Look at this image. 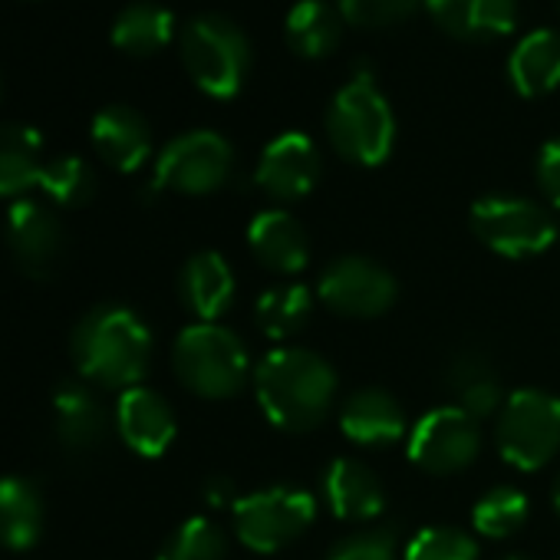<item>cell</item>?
<instances>
[{"label":"cell","instance_id":"obj_22","mask_svg":"<svg viewBox=\"0 0 560 560\" xmlns=\"http://www.w3.org/2000/svg\"><path fill=\"white\" fill-rule=\"evenodd\" d=\"M508 80L524 100L547 96L560 86V34L537 27L508 54Z\"/></svg>","mask_w":560,"mask_h":560},{"label":"cell","instance_id":"obj_24","mask_svg":"<svg viewBox=\"0 0 560 560\" xmlns=\"http://www.w3.org/2000/svg\"><path fill=\"white\" fill-rule=\"evenodd\" d=\"M343 14L327 0H298L284 21V40L288 47L304 60H324L330 57L343 40Z\"/></svg>","mask_w":560,"mask_h":560},{"label":"cell","instance_id":"obj_7","mask_svg":"<svg viewBox=\"0 0 560 560\" xmlns=\"http://www.w3.org/2000/svg\"><path fill=\"white\" fill-rule=\"evenodd\" d=\"M498 452L517 471L544 468L560 448V399L544 389H517L498 412Z\"/></svg>","mask_w":560,"mask_h":560},{"label":"cell","instance_id":"obj_19","mask_svg":"<svg viewBox=\"0 0 560 560\" xmlns=\"http://www.w3.org/2000/svg\"><path fill=\"white\" fill-rule=\"evenodd\" d=\"M93 145L106 165L116 172H136L152 155V129L145 116L132 106L113 103L93 119Z\"/></svg>","mask_w":560,"mask_h":560},{"label":"cell","instance_id":"obj_25","mask_svg":"<svg viewBox=\"0 0 560 560\" xmlns=\"http://www.w3.org/2000/svg\"><path fill=\"white\" fill-rule=\"evenodd\" d=\"M44 136L24 122H0V198H24L44 172Z\"/></svg>","mask_w":560,"mask_h":560},{"label":"cell","instance_id":"obj_34","mask_svg":"<svg viewBox=\"0 0 560 560\" xmlns=\"http://www.w3.org/2000/svg\"><path fill=\"white\" fill-rule=\"evenodd\" d=\"M327 560H396V534L389 527L347 534L330 547Z\"/></svg>","mask_w":560,"mask_h":560},{"label":"cell","instance_id":"obj_16","mask_svg":"<svg viewBox=\"0 0 560 560\" xmlns=\"http://www.w3.org/2000/svg\"><path fill=\"white\" fill-rule=\"evenodd\" d=\"M247 247L260 267L284 277L301 273L311 264V237L304 224L284 208L254 214V221L247 224Z\"/></svg>","mask_w":560,"mask_h":560},{"label":"cell","instance_id":"obj_12","mask_svg":"<svg viewBox=\"0 0 560 560\" xmlns=\"http://www.w3.org/2000/svg\"><path fill=\"white\" fill-rule=\"evenodd\" d=\"M4 241L18 267L31 277H50L63 257L67 234L54 205L37 198H18L4 218Z\"/></svg>","mask_w":560,"mask_h":560},{"label":"cell","instance_id":"obj_33","mask_svg":"<svg viewBox=\"0 0 560 560\" xmlns=\"http://www.w3.org/2000/svg\"><path fill=\"white\" fill-rule=\"evenodd\" d=\"M422 0H337L347 24L353 27H389L416 14Z\"/></svg>","mask_w":560,"mask_h":560},{"label":"cell","instance_id":"obj_2","mask_svg":"<svg viewBox=\"0 0 560 560\" xmlns=\"http://www.w3.org/2000/svg\"><path fill=\"white\" fill-rule=\"evenodd\" d=\"M73 363L83 380L103 389H132L152 360V334L145 320L119 304L93 307L73 330Z\"/></svg>","mask_w":560,"mask_h":560},{"label":"cell","instance_id":"obj_6","mask_svg":"<svg viewBox=\"0 0 560 560\" xmlns=\"http://www.w3.org/2000/svg\"><path fill=\"white\" fill-rule=\"evenodd\" d=\"M317 517V501L304 488L270 485L234 501L231 521L234 534L247 550L277 553L294 544Z\"/></svg>","mask_w":560,"mask_h":560},{"label":"cell","instance_id":"obj_32","mask_svg":"<svg viewBox=\"0 0 560 560\" xmlns=\"http://www.w3.org/2000/svg\"><path fill=\"white\" fill-rule=\"evenodd\" d=\"M406 560H478V540L458 527H425L406 544Z\"/></svg>","mask_w":560,"mask_h":560},{"label":"cell","instance_id":"obj_23","mask_svg":"<svg viewBox=\"0 0 560 560\" xmlns=\"http://www.w3.org/2000/svg\"><path fill=\"white\" fill-rule=\"evenodd\" d=\"M44 534V494L24 475L0 478V547L31 550Z\"/></svg>","mask_w":560,"mask_h":560},{"label":"cell","instance_id":"obj_14","mask_svg":"<svg viewBox=\"0 0 560 560\" xmlns=\"http://www.w3.org/2000/svg\"><path fill=\"white\" fill-rule=\"evenodd\" d=\"M116 429L136 455L159 458L175 442L178 422L172 406L155 389L132 386L116 402Z\"/></svg>","mask_w":560,"mask_h":560},{"label":"cell","instance_id":"obj_4","mask_svg":"<svg viewBox=\"0 0 560 560\" xmlns=\"http://www.w3.org/2000/svg\"><path fill=\"white\" fill-rule=\"evenodd\" d=\"M178 54L191 83L211 100H234L250 73L247 34L224 14H198L178 34Z\"/></svg>","mask_w":560,"mask_h":560},{"label":"cell","instance_id":"obj_26","mask_svg":"<svg viewBox=\"0 0 560 560\" xmlns=\"http://www.w3.org/2000/svg\"><path fill=\"white\" fill-rule=\"evenodd\" d=\"M175 37V14L155 0H136L113 21V44L129 57H152Z\"/></svg>","mask_w":560,"mask_h":560},{"label":"cell","instance_id":"obj_39","mask_svg":"<svg viewBox=\"0 0 560 560\" xmlns=\"http://www.w3.org/2000/svg\"><path fill=\"white\" fill-rule=\"evenodd\" d=\"M557 11H560V0H557Z\"/></svg>","mask_w":560,"mask_h":560},{"label":"cell","instance_id":"obj_8","mask_svg":"<svg viewBox=\"0 0 560 560\" xmlns=\"http://www.w3.org/2000/svg\"><path fill=\"white\" fill-rule=\"evenodd\" d=\"M468 221L488 250L511 260L537 257L557 241L553 214L521 195H485L471 205Z\"/></svg>","mask_w":560,"mask_h":560},{"label":"cell","instance_id":"obj_21","mask_svg":"<svg viewBox=\"0 0 560 560\" xmlns=\"http://www.w3.org/2000/svg\"><path fill=\"white\" fill-rule=\"evenodd\" d=\"M340 429L350 442L380 448V445H393L406 435V412L393 393L370 386L347 399V406L340 412Z\"/></svg>","mask_w":560,"mask_h":560},{"label":"cell","instance_id":"obj_15","mask_svg":"<svg viewBox=\"0 0 560 560\" xmlns=\"http://www.w3.org/2000/svg\"><path fill=\"white\" fill-rule=\"evenodd\" d=\"M237 280L231 264L218 250H198L185 260L178 273V298L182 307L198 324H218L234 304Z\"/></svg>","mask_w":560,"mask_h":560},{"label":"cell","instance_id":"obj_17","mask_svg":"<svg viewBox=\"0 0 560 560\" xmlns=\"http://www.w3.org/2000/svg\"><path fill=\"white\" fill-rule=\"evenodd\" d=\"M439 31L465 44L501 40L517 24V0H425Z\"/></svg>","mask_w":560,"mask_h":560},{"label":"cell","instance_id":"obj_27","mask_svg":"<svg viewBox=\"0 0 560 560\" xmlns=\"http://www.w3.org/2000/svg\"><path fill=\"white\" fill-rule=\"evenodd\" d=\"M445 386L455 393L458 409H465L475 419H485V416H491L494 409L504 406L498 376H494L491 363L481 353H458L452 360V366H448Z\"/></svg>","mask_w":560,"mask_h":560},{"label":"cell","instance_id":"obj_36","mask_svg":"<svg viewBox=\"0 0 560 560\" xmlns=\"http://www.w3.org/2000/svg\"><path fill=\"white\" fill-rule=\"evenodd\" d=\"M201 494H205V501H208L211 508H234V501H237L234 485H231V478H224V475H211V478L205 481Z\"/></svg>","mask_w":560,"mask_h":560},{"label":"cell","instance_id":"obj_11","mask_svg":"<svg viewBox=\"0 0 560 560\" xmlns=\"http://www.w3.org/2000/svg\"><path fill=\"white\" fill-rule=\"evenodd\" d=\"M481 452L478 419L458 406H439L422 416L409 432V458L429 475L465 471Z\"/></svg>","mask_w":560,"mask_h":560},{"label":"cell","instance_id":"obj_37","mask_svg":"<svg viewBox=\"0 0 560 560\" xmlns=\"http://www.w3.org/2000/svg\"><path fill=\"white\" fill-rule=\"evenodd\" d=\"M550 501H553V508H557V514H560V475L553 478V491H550Z\"/></svg>","mask_w":560,"mask_h":560},{"label":"cell","instance_id":"obj_9","mask_svg":"<svg viewBox=\"0 0 560 560\" xmlns=\"http://www.w3.org/2000/svg\"><path fill=\"white\" fill-rule=\"evenodd\" d=\"M234 168L231 142L214 129H191L175 136L155 162V188L178 195H211Z\"/></svg>","mask_w":560,"mask_h":560},{"label":"cell","instance_id":"obj_31","mask_svg":"<svg viewBox=\"0 0 560 560\" xmlns=\"http://www.w3.org/2000/svg\"><path fill=\"white\" fill-rule=\"evenodd\" d=\"M224 557H228L224 530L208 517H188L168 534L155 560H224Z\"/></svg>","mask_w":560,"mask_h":560},{"label":"cell","instance_id":"obj_3","mask_svg":"<svg viewBox=\"0 0 560 560\" xmlns=\"http://www.w3.org/2000/svg\"><path fill=\"white\" fill-rule=\"evenodd\" d=\"M327 139L353 165H383L396 145V116L370 73H357L327 106Z\"/></svg>","mask_w":560,"mask_h":560},{"label":"cell","instance_id":"obj_18","mask_svg":"<svg viewBox=\"0 0 560 560\" xmlns=\"http://www.w3.org/2000/svg\"><path fill=\"white\" fill-rule=\"evenodd\" d=\"M320 488L324 504L340 521H373L386 504L383 481L360 458H334L320 478Z\"/></svg>","mask_w":560,"mask_h":560},{"label":"cell","instance_id":"obj_30","mask_svg":"<svg viewBox=\"0 0 560 560\" xmlns=\"http://www.w3.org/2000/svg\"><path fill=\"white\" fill-rule=\"evenodd\" d=\"M37 188L60 208H83L96 195V172L80 155H60L44 165Z\"/></svg>","mask_w":560,"mask_h":560},{"label":"cell","instance_id":"obj_10","mask_svg":"<svg viewBox=\"0 0 560 560\" xmlns=\"http://www.w3.org/2000/svg\"><path fill=\"white\" fill-rule=\"evenodd\" d=\"M317 298L337 317L373 320V317H383L396 304L399 284L383 264L360 257V254H347L327 264L317 284Z\"/></svg>","mask_w":560,"mask_h":560},{"label":"cell","instance_id":"obj_35","mask_svg":"<svg viewBox=\"0 0 560 560\" xmlns=\"http://www.w3.org/2000/svg\"><path fill=\"white\" fill-rule=\"evenodd\" d=\"M534 178H537V188L540 195L560 208V136L557 139H547L537 152V162H534Z\"/></svg>","mask_w":560,"mask_h":560},{"label":"cell","instance_id":"obj_20","mask_svg":"<svg viewBox=\"0 0 560 560\" xmlns=\"http://www.w3.org/2000/svg\"><path fill=\"white\" fill-rule=\"evenodd\" d=\"M54 419H57V439L67 452L86 455L103 445L109 432V416L96 393L80 380H63L54 396Z\"/></svg>","mask_w":560,"mask_h":560},{"label":"cell","instance_id":"obj_28","mask_svg":"<svg viewBox=\"0 0 560 560\" xmlns=\"http://www.w3.org/2000/svg\"><path fill=\"white\" fill-rule=\"evenodd\" d=\"M314 314V294L304 284H280L257 298L254 320L264 337L270 340H291L307 327Z\"/></svg>","mask_w":560,"mask_h":560},{"label":"cell","instance_id":"obj_1","mask_svg":"<svg viewBox=\"0 0 560 560\" xmlns=\"http://www.w3.org/2000/svg\"><path fill=\"white\" fill-rule=\"evenodd\" d=\"M254 396L280 432H314L337 402V373L314 350L280 347L254 366Z\"/></svg>","mask_w":560,"mask_h":560},{"label":"cell","instance_id":"obj_29","mask_svg":"<svg viewBox=\"0 0 560 560\" xmlns=\"http://www.w3.org/2000/svg\"><path fill=\"white\" fill-rule=\"evenodd\" d=\"M527 514H530V504H527L524 491L514 485H498L475 501L471 524L481 537L501 540V537L517 534L527 524Z\"/></svg>","mask_w":560,"mask_h":560},{"label":"cell","instance_id":"obj_13","mask_svg":"<svg viewBox=\"0 0 560 560\" xmlns=\"http://www.w3.org/2000/svg\"><path fill=\"white\" fill-rule=\"evenodd\" d=\"M324 175L320 149L304 132H280L273 142L264 145L254 182L277 201H298L317 188Z\"/></svg>","mask_w":560,"mask_h":560},{"label":"cell","instance_id":"obj_38","mask_svg":"<svg viewBox=\"0 0 560 560\" xmlns=\"http://www.w3.org/2000/svg\"><path fill=\"white\" fill-rule=\"evenodd\" d=\"M504 560H530V557H521V553H514V557H504Z\"/></svg>","mask_w":560,"mask_h":560},{"label":"cell","instance_id":"obj_5","mask_svg":"<svg viewBox=\"0 0 560 560\" xmlns=\"http://www.w3.org/2000/svg\"><path fill=\"white\" fill-rule=\"evenodd\" d=\"M178 383L201 399H231L247 383V350L241 337L221 324H191L172 347Z\"/></svg>","mask_w":560,"mask_h":560}]
</instances>
